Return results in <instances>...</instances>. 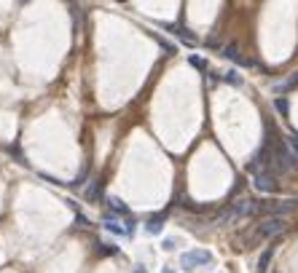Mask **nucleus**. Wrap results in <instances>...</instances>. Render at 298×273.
I'll list each match as a JSON object with an SVG mask.
<instances>
[{"label": "nucleus", "instance_id": "423d86ee", "mask_svg": "<svg viewBox=\"0 0 298 273\" xmlns=\"http://www.w3.org/2000/svg\"><path fill=\"white\" fill-rule=\"evenodd\" d=\"M105 228H108L110 233H116V236H129L135 225H132V222H126V225H124L121 220H116V217H110V214H108V217H105Z\"/></svg>", "mask_w": 298, "mask_h": 273}, {"label": "nucleus", "instance_id": "0eeeda50", "mask_svg": "<svg viewBox=\"0 0 298 273\" xmlns=\"http://www.w3.org/2000/svg\"><path fill=\"white\" fill-rule=\"evenodd\" d=\"M272 257H274V247H266L263 252H260V257H258L255 273H269V268H272Z\"/></svg>", "mask_w": 298, "mask_h": 273}, {"label": "nucleus", "instance_id": "9b49d317", "mask_svg": "<svg viewBox=\"0 0 298 273\" xmlns=\"http://www.w3.org/2000/svg\"><path fill=\"white\" fill-rule=\"evenodd\" d=\"M105 201H108V209H110V212H116V214H126V217H129V206H126L124 201H121V199L110 196V199H105Z\"/></svg>", "mask_w": 298, "mask_h": 273}, {"label": "nucleus", "instance_id": "f257e3e1", "mask_svg": "<svg viewBox=\"0 0 298 273\" xmlns=\"http://www.w3.org/2000/svg\"><path fill=\"white\" fill-rule=\"evenodd\" d=\"M290 217H260L255 225H253V230L245 233L242 236V247L250 249V247H258L260 241H272L277 236H282V233L290 228Z\"/></svg>", "mask_w": 298, "mask_h": 273}, {"label": "nucleus", "instance_id": "4468645a", "mask_svg": "<svg viewBox=\"0 0 298 273\" xmlns=\"http://www.w3.org/2000/svg\"><path fill=\"white\" fill-rule=\"evenodd\" d=\"M226 81L231 83V86H239V83H242V78H239V75H237L234 70H228V72H226Z\"/></svg>", "mask_w": 298, "mask_h": 273}, {"label": "nucleus", "instance_id": "20e7f679", "mask_svg": "<svg viewBox=\"0 0 298 273\" xmlns=\"http://www.w3.org/2000/svg\"><path fill=\"white\" fill-rule=\"evenodd\" d=\"M253 185L258 187L260 193H277L279 190L277 174L272 172V169H258V172H253Z\"/></svg>", "mask_w": 298, "mask_h": 273}, {"label": "nucleus", "instance_id": "1a4fd4ad", "mask_svg": "<svg viewBox=\"0 0 298 273\" xmlns=\"http://www.w3.org/2000/svg\"><path fill=\"white\" fill-rule=\"evenodd\" d=\"M293 89H298V70L293 75H287L282 83H277V86H274L277 94H287V91H293Z\"/></svg>", "mask_w": 298, "mask_h": 273}, {"label": "nucleus", "instance_id": "39448f33", "mask_svg": "<svg viewBox=\"0 0 298 273\" xmlns=\"http://www.w3.org/2000/svg\"><path fill=\"white\" fill-rule=\"evenodd\" d=\"M210 262H212V252H207V249H191V252H185V255L180 257V265H183L185 270L210 265Z\"/></svg>", "mask_w": 298, "mask_h": 273}, {"label": "nucleus", "instance_id": "f3484780", "mask_svg": "<svg viewBox=\"0 0 298 273\" xmlns=\"http://www.w3.org/2000/svg\"><path fill=\"white\" fill-rule=\"evenodd\" d=\"M164 273H172V270H164Z\"/></svg>", "mask_w": 298, "mask_h": 273}, {"label": "nucleus", "instance_id": "6e6552de", "mask_svg": "<svg viewBox=\"0 0 298 273\" xmlns=\"http://www.w3.org/2000/svg\"><path fill=\"white\" fill-rule=\"evenodd\" d=\"M223 56H226V59H231V62H237V64H242V67H250V59H245V56L239 54V49L237 46H226V49H223Z\"/></svg>", "mask_w": 298, "mask_h": 273}, {"label": "nucleus", "instance_id": "9d476101", "mask_svg": "<svg viewBox=\"0 0 298 273\" xmlns=\"http://www.w3.org/2000/svg\"><path fill=\"white\" fill-rule=\"evenodd\" d=\"M161 228H164V214H153V217L145 222V230L151 233V236H156V233H161Z\"/></svg>", "mask_w": 298, "mask_h": 273}, {"label": "nucleus", "instance_id": "2eb2a0df", "mask_svg": "<svg viewBox=\"0 0 298 273\" xmlns=\"http://www.w3.org/2000/svg\"><path fill=\"white\" fill-rule=\"evenodd\" d=\"M285 139H287V142H290V147H293L295 153H298V131H290V134H287Z\"/></svg>", "mask_w": 298, "mask_h": 273}, {"label": "nucleus", "instance_id": "ddd939ff", "mask_svg": "<svg viewBox=\"0 0 298 273\" xmlns=\"http://www.w3.org/2000/svg\"><path fill=\"white\" fill-rule=\"evenodd\" d=\"M188 62L193 64V67H199V70H207V62H204V59H202V56H196V54H193V56H191V59H188Z\"/></svg>", "mask_w": 298, "mask_h": 273}, {"label": "nucleus", "instance_id": "f03ea898", "mask_svg": "<svg viewBox=\"0 0 298 273\" xmlns=\"http://www.w3.org/2000/svg\"><path fill=\"white\" fill-rule=\"evenodd\" d=\"M253 214H258V201L255 199H237V201H231L226 209H220L215 214V225H234V222L253 217Z\"/></svg>", "mask_w": 298, "mask_h": 273}, {"label": "nucleus", "instance_id": "7ed1b4c3", "mask_svg": "<svg viewBox=\"0 0 298 273\" xmlns=\"http://www.w3.org/2000/svg\"><path fill=\"white\" fill-rule=\"evenodd\" d=\"M298 212V199H274V201H258L260 217H290Z\"/></svg>", "mask_w": 298, "mask_h": 273}, {"label": "nucleus", "instance_id": "f8f14e48", "mask_svg": "<svg viewBox=\"0 0 298 273\" xmlns=\"http://www.w3.org/2000/svg\"><path fill=\"white\" fill-rule=\"evenodd\" d=\"M274 107H277L279 115H287V112H290V105H287L285 97H277V99H274Z\"/></svg>", "mask_w": 298, "mask_h": 273}, {"label": "nucleus", "instance_id": "dca6fc26", "mask_svg": "<svg viewBox=\"0 0 298 273\" xmlns=\"http://www.w3.org/2000/svg\"><path fill=\"white\" fill-rule=\"evenodd\" d=\"M135 273H145V268H137V270H135Z\"/></svg>", "mask_w": 298, "mask_h": 273}]
</instances>
